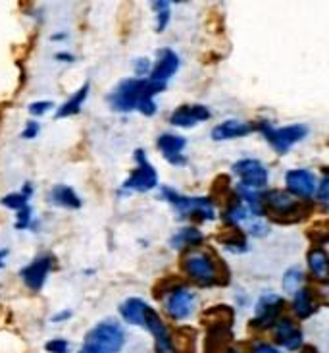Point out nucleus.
<instances>
[{"label": "nucleus", "mask_w": 329, "mask_h": 353, "mask_svg": "<svg viewBox=\"0 0 329 353\" xmlns=\"http://www.w3.org/2000/svg\"><path fill=\"white\" fill-rule=\"evenodd\" d=\"M164 89L166 85L154 83L149 77H127L114 87V91L106 97V101L116 112L139 110L145 116H154L156 114L154 97Z\"/></svg>", "instance_id": "nucleus-1"}, {"label": "nucleus", "mask_w": 329, "mask_h": 353, "mask_svg": "<svg viewBox=\"0 0 329 353\" xmlns=\"http://www.w3.org/2000/svg\"><path fill=\"white\" fill-rule=\"evenodd\" d=\"M83 345L98 353H120L125 345V332L118 321L106 319L85 334Z\"/></svg>", "instance_id": "nucleus-2"}, {"label": "nucleus", "mask_w": 329, "mask_h": 353, "mask_svg": "<svg viewBox=\"0 0 329 353\" xmlns=\"http://www.w3.org/2000/svg\"><path fill=\"white\" fill-rule=\"evenodd\" d=\"M162 197L176 209V212L181 219L198 216V219L202 220H212L216 216L214 203L208 197H187V195H181V193L171 190V188H164L162 190Z\"/></svg>", "instance_id": "nucleus-3"}, {"label": "nucleus", "mask_w": 329, "mask_h": 353, "mask_svg": "<svg viewBox=\"0 0 329 353\" xmlns=\"http://www.w3.org/2000/svg\"><path fill=\"white\" fill-rule=\"evenodd\" d=\"M258 130L262 132L266 141L272 145L277 153H287L293 145H297L308 135V128L304 124H291L285 128H273L266 120L258 124Z\"/></svg>", "instance_id": "nucleus-4"}, {"label": "nucleus", "mask_w": 329, "mask_h": 353, "mask_svg": "<svg viewBox=\"0 0 329 353\" xmlns=\"http://www.w3.org/2000/svg\"><path fill=\"white\" fill-rule=\"evenodd\" d=\"M135 163L137 168L129 174V178L123 181V191H137V193H147L158 185V172L156 168L149 163L147 153L142 149L135 151Z\"/></svg>", "instance_id": "nucleus-5"}, {"label": "nucleus", "mask_w": 329, "mask_h": 353, "mask_svg": "<svg viewBox=\"0 0 329 353\" xmlns=\"http://www.w3.org/2000/svg\"><path fill=\"white\" fill-rule=\"evenodd\" d=\"M233 174L239 178V185L246 190L260 191L268 185L270 172L260 161L256 159H243L233 164Z\"/></svg>", "instance_id": "nucleus-6"}, {"label": "nucleus", "mask_w": 329, "mask_h": 353, "mask_svg": "<svg viewBox=\"0 0 329 353\" xmlns=\"http://www.w3.org/2000/svg\"><path fill=\"white\" fill-rule=\"evenodd\" d=\"M52 267H54V257L52 255H39L35 261H31L29 265L19 270V278L21 282L25 284L28 290L31 292H41L43 286L47 284L48 274L52 272Z\"/></svg>", "instance_id": "nucleus-7"}, {"label": "nucleus", "mask_w": 329, "mask_h": 353, "mask_svg": "<svg viewBox=\"0 0 329 353\" xmlns=\"http://www.w3.org/2000/svg\"><path fill=\"white\" fill-rule=\"evenodd\" d=\"M183 268L189 276L197 280L202 286H212L217 280L216 263L212 261L208 253H200V251L189 253L185 257V263H183Z\"/></svg>", "instance_id": "nucleus-8"}, {"label": "nucleus", "mask_w": 329, "mask_h": 353, "mask_svg": "<svg viewBox=\"0 0 329 353\" xmlns=\"http://www.w3.org/2000/svg\"><path fill=\"white\" fill-rule=\"evenodd\" d=\"M195 303H197V296L193 290L185 286H178L169 290L168 296L164 299V307L173 321H185L195 311Z\"/></svg>", "instance_id": "nucleus-9"}, {"label": "nucleus", "mask_w": 329, "mask_h": 353, "mask_svg": "<svg viewBox=\"0 0 329 353\" xmlns=\"http://www.w3.org/2000/svg\"><path fill=\"white\" fill-rule=\"evenodd\" d=\"M283 309V297L277 294H264L254 305V319L253 325L260 326V328H268V326H275L279 321V313Z\"/></svg>", "instance_id": "nucleus-10"}, {"label": "nucleus", "mask_w": 329, "mask_h": 353, "mask_svg": "<svg viewBox=\"0 0 329 353\" xmlns=\"http://www.w3.org/2000/svg\"><path fill=\"white\" fill-rule=\"evenodd\" d=\"M285 183H287V190L295 197H301V199H310L312 195L318 190V180L310 170L306 168H295L285 174Z\"/></svg>", "instance_id": "nucleus-11"}, {"label": "nucleus", "mask_w": 329, "mask_h": 353, "mask_svg": "<svg viewBox=\"0 0 329 353\" xmlns=\"http://www.w3.org/2000/svg\"><path fill=\"white\" fill-rule=\"evenodd\" d=\"M145 328H147L152 334V338H154L156 353H176V345H173V340H171L168 326L164 325V321L160 319V315H158L152 307H149L147 316H145Z\"/></svg>", "instance_id": "nucleus-12"}, {"label": "nucleus", "mask_w": 329, "mask_h": 353, "mask_svg": "<svg viewBox=\"0 0 329 353\" xmlns=\"http://www.w3.org/2000/svg\"><path fill=\"white\" fill-rule=\"evenodd\" d=\"M179 70V57L176 50L171 48H160L158 50V58H156V64L152 66V72L149 79L154 83H160L166 85L171 77L178 74Z\"/></svg>", "instance_id": "nucleus-13"}, {"label": "nucleus", "mask_w": 329, "mask_h": 353, "mask_svg": "<svg viewBox=\"0 0 329 353\" xmlns=\"http://www.w3.org/2000/svg\"><path fill=\"white\" fill-rule=\"evenodd\" d=\"M210 116L212 112L206 105H183L171 112L169 122L178 128H195V125L206 122Z\"/></svg>", "instance_id": "nucleus-14"}, {"label": "nucleus", "mask_w": 329, "mask_h": 353, "mask_svg": "<svg viewBox=\"0 0 329 353\" xmlns=\"http://www.w3.org/2000/svg\"><path fill=\"white\" fill-rule=\"evenodd\" d=\"M156 145L169 164H173V166H185L187 164V157L183 154L185 147H187L185 137L176 134H162Z\"/></svg>", "instance_id": "nucleus-15"}, {"label": "nucleus", "mask_w": 329, "mask_h": 353, "mask_svg": "<svg viewBox=\"0 0 329 353\" xmlns=\"http://www.w3.org/2000/svg\"><path fill=\"white\" fill-rule=\"evenodd\" d=\"M273 332H275L277 344L283 345L285 350L297 352L302 347V332L289 319H279L273 326Z\"/></svg>", "instance_id": "nucleus-16"}, {"label": "nucleus", "mask_w": 329, "mask_h": 353, "mask_svg": "<svg viewBox=\"0 0 329 353\" xmlns=\"http://www.w3.org/2000/svg\"><path fill=\"white\" fill-rule=\"evenodd\" d=\"M254 130L253 124H248L245 120H237V118H229L226 122L217 124L212 130V139L214 141H229V139H237V137H245Z\"/></svg>", "instance_id": "nucleus-17"}, {"label": "nucleus", "mask_w": 329, "mask_h": 353, "mask_svg": "<svg viewBox=\"0 0 329 353\" xmlns=\"http://www.w3.org/2000/svg\"><path fill=\"white\" fill-rule=\"evenodd\" d=\"M149 307L151 305L145 299H141V297H127L120 305V315H122V319L127 325L145 328V316H147Z\"/></svg>", "instance_id": "nucleus-18"}, {"label": "nucleus", "mask_w": 329, "mask_h": 353, "mask_svg": "<svg viewBox=\"0 0 329 353\" xmlns=\"http://www.w3.org/2000/svg\"><path fill=\"white\" fill-rule=\"evenodd\" d=\"M50 201H52V205H56L60 209L77 210L83 207V201L77 195V191L66 183H56L50 190Z\"/></svg>", "instance_id": "nucleus-19"}, {"label": "nucleus", "mask_w": 329, "mask_h": 353, "mask_svg": "<svg viewBox=\"0 0 329 353\" xmlns=\"http://www.w3.org/2000/svg\"><path fill=\"white\" fill-rule=\"evenodd\" d=\"M262 205H266L273 212H282V214H289L297 209V201L293 199L291 193H283L279 190L262 193Z\"/></svg>", "instance_id": "nucleus-20"}, {"label": "nucleus", "mask_w": 329, "mask_h": 353, "mask_svg": "<svg viewBox=\"0 0 329 353\" xmlns=\"http://www.w3.org/2000/svg\"><path fill=\"white\" fill-rule=\"evenodd\" d=\"M87 97H89V83H83L74 95L67 99L64 105L58 106L56 120H60V118H67V116L79 114L81 108H83L85 101H87Z\"/></svg>", "instance_id": "nucleus-21"}, {"label": "nucleus", "mask_w": 329, "mask_h": 353, "mask_svg": "<svg viewBox=\"0 0 329 353\" xmlns=\"http://www.w3.org/2000/svg\"><path fill=\"white\" fill-rule=\"evenodd\" d=\"M308 267L316 280L329 282V255L323 249H312L308 253Z\"/></svg>", "instance_id": "nucleus-22"}, {"label": "nucleus", "mask_w": 329, "mask_h": 353, "mask_svg": "<svg viewBox=\"0 0 329 353\" xmlns=\"http://www.w3.org/2000/svg\"><path fill=\"white\" fill-rule=\"evenodd\" d=\"M202 239H204V234L200 230L195 228V226H185V228H181L171 236L169 245L173 249L187 248V245H200Z\"/></svg>", "instance_id": "nucleus-23"}, {"label": "nucleus", "mask_w": 329, "mask_h": 353, "mask_svg": "<svg viewBox=\"0 0 329 353\" xmlns=\"http://www.w3.org/2000/svg\"><path fill=\"white\" fill-rule=\"evenodd\" d=\"M302 284H304V274H302V270L299 267L289 268V270L283 274L282 286L283 290H285V294H289V296H297V294L302 290Z\"/></svg>", "instance_id": "nucleus-24"}, {"label": "nucleus", "mask_w": 329, "mask_h": 353, "mask_svg": "<svg viewBox=\"0 0 329 353\" xmlns=\"http://www.w3.org/2000/svg\"><path fill=\"white\" fill-rule=\"evenodd\" d=\"M293 297H295V299H293V309H295L297 316H299V319H308V316L314 313V303H312L310 292L302 288L301 292Z\"/></svg>", "instance_id": "nucleus-25"}, {"label": "nucleus", "mask_w": 329, "mask_h": 353, "mask_svg": "<svg viewBox=\"0 0 329 353\" xmlns=\"http://www.w3.org/2000/svg\"><path fill=\"white\" fill-rule=\"evenodd\" d=\"M152 8H154V14H156V31H164L168 28L169 18H171V4L168 0H156L152 2Z\"/></svg>", "instance_id": "nucleus-26"}, {"label": "nucleus", "mask_w": 329, "mask_h": 353, "mask_svg": "<svg viewBox=\"0 0 329 353\" xmlns=\"http://www.w3.org/2000/svg\"><path fill=\"white\" fill-rule=\"evenodd\" d=\"M0 205L2 207H6L10 210H21L29 207V197L28 195H23L21 191H14V193H8V195H4L2 199H0Z\"/></svg>", "instance_id": "nucleus-27"}, {"label": "nucleus", "mask_w": 329, "mask_h": 353, "mask_svg": "<svg viewBox=\"0 0 329 353\" xmlns=\"http://www.w3.org/2000/svg\"><path fill=\"white\" fill-rule=\"evenodd\" d=\"M45 350L48 353H70L72 352V345L64 338H52V340H48L47 344H45Z\"/></svg>", "instance_id": "nucleus-28"}, {"label": "nucleus", "mask_w": 329, "mask_h": 353, "mask_svg": "<svg viewBox=\"0 0 329 353\" xmlns=\"http://www.w3.org/2000/svg\"><path fill=\"white\" fill-rule=\"evenodd\" d=\"M54 103L52 101H35V103H31L29 105V114L31 116H45L47 112H50L52 108H54Z\"/></svg>", "instance_id": "nucleus-29"}, {"label": "nucleus", "mask_w": 329, "mask_h": 353, "mask_svg": "<svg viewBox=\"0 0 329 353\" xmlns=\"http://www.w3.org/2000/svg\"><path fill=\"white\" fill-rule=\"evenodd\" d=\"M224 243H226V248L229 249V251H233V253H241V251H245L246 249L245 238H243L241 234H237V232H233L231 238L224 239Z\"/></svg>", "instance_id": "nucleus-30"}, {"label": "nucleus", "mask_w": 329, "mask_h": 353, "mask_svg": "<svg viewBox=\"0 0 329 353\" xmlns=\"http://www.w3.org/2000/svg\"><path fill=\"white\" fill-rule=\"evenodd\" d=\"M31 219H33V210L31 207H25V209H21L16 212V228L18 230H25L31 226Z\"/></svg>", "instance_id": "nucleus-31"}, {"label": "nucleus", "mask_w": 329, "mask_h": 353, "mask_svg": "<svg viewBox=\"0 0 329 353\" xmlns=\"http://www.w3.org/2000/svg\"><path fill=\"white\" fill-rule=\"evenodd\" d=\"M133 70H135V76L137 77H145L147 74L151 76L152 72V64L149 58H137L135 62H133Z\"/></svg>", "instance_id": "nucleus-32"}, {"label": "nucleus", "mask_w": 329, "mask_h": 353, "mask_svg": "<svg viewBox=\"0 0 329 353\" xmlns=\"http://www.w3.org/2000/svg\"><path fill=\"white\" fill-rule=\"evenodd\" d=\"M318 201L329 210V174H326L323 180L320 181V188H318Z\"/></svg>", "instance_id": "nucleus-33"}, {"label": "nucleus", "mask_w": 329, "mask_h": 353, "mask_svg": "<svg viewBox=\"0 0 329 353\" xmlns=\"http://www.w3.org/2000/svg\"><path fill=\"white\" fill-rule=\"evenodd\" d=\"M39 132H41V124L35 122V120H29L28 124H25V128H23V132H21V137H23V139H35L39 135Z\"/></svg>", "instance_id": "nucleus-34"}, {"label": "nucleus", "mask_w": 329, "mask_h": 353, "mask_svg": "<svg viewBox=\"0 0 329 353\" xmlns=\"http://www.w3.org/2000/svg\"><path fill=\"white\" fill-rule=\"evenodd\" d=\"M72 316H74V311H72V309H64V311H60V313H56V315L52 316L50 321H52V323H66Z\"/></svg>", "instance_id": "nucleus-35"}, {"label": "nucleus", "mask_w": 329, "mask_h": 353, "mask_svg": "<svg viewBox=\"0 0 329 353\" xmlns=\"http://www.w3.org/2000/svg\"><path fill=\"white\" fill-rule=\"evenodd\" d=\"M253 353H282V352L270 344H256L253 347Z\"/></svg>", "instance_id": "nucleus-36"}, {"label": "nucleus", "mask_w": 329, "mask_h": 353, "mask_svg": "<svg viewBox=\"0 0 329 353\" xmlns=\"http://www.w3.org/2000/svg\"><path fill=\"white\" fill-rule=\"evenodd\" d=\"M54 58H56L58 62H76V57L72 52H56Z\"/></svg>", "instance_id": "nucleus-37"}, {"label": "nucleus", "mask_w": 329, "mask_h": 353, "mask_svg": "<svg viewBox=\"0 0 329 353\" xmlns=\"http://www.w3.org/2000/svg\"><path fill=\"white\" fill-rule=\"evenodd\" d=\"M10 255V249L8 248H2L0 249V268L6 267V257Z\"/></svg>", "instance_id": "nucleus-38"}, {"label": "nucleus", "mask_w": 329, "mask_h": 353, "mask_svg": "<svg viewBox=\"0 0 329 353\" xmlns=\"http://www.w3.org/2000/svg\"><path fill=\"white\" fill-rule=\"evenodd\" d=\"M66 37V33H54V35H50V41H64Z\"/></svg>", "instance_id": "nucleus-39"}, {"label": "nucleus", "mask_w": 329, "mask_h": 353, "mask_svg": "<svg viewBox=\"0 0 329 353\" xmlns=\"http://www.w3.org/2000/svg\"><path fill=\"white\" fill-rule=\"evenodd\" d=\"M77 353H98V352H94V350H91V347H85L83 345V347H81Z\"/></svg>", "instance_id": "nucleus-40"}, {"label": "nucleus", "mask_w": 329, "mask_h": 353, "mask_svg": "<svg viewBox=\"0 0 329 353\" xmlns=\"http://www.w3.org/2000/svg\"><path fill=\"white\" fill-rule=\"evenodd\" d=\"M302 353H318L316 350H312V347H306V350H302Z\"/></svg>", "instance_id": "nucleus-41"}, {"label": "nucleus", "mask_w": 329, "mask_h": 353, "mask_svg": "<svg viewBox=\"0 0 329 353\" xmlns=\"http://www.w3.org/2000/svg\"><path fill=\"white\" fill-rule=\"evenodd\" d=\"M227 353H239V352H235V350H229V352Z\"/></svg>", "instance_id": "nucleus-42"}]
</instances>
